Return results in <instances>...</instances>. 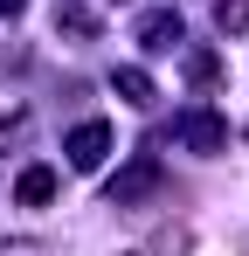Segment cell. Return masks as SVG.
Segmentation results:
<instances>
[{"instance_id": "8992f818", "label": "cell", "mask_w": 249, "mask_h": 256, "mask_svg": "<svg viewBox=\"0 0 249 256\" xmlns=\"http://www.w3.org/2000/svg\"><path fill=\"white\" fill-rule=\"evenodd\" d=\"M111 84H118V97H124V104H138V111H146V104H152V97H160V90H152V76H146V70H118V76H111Z\"/></svg>"}, {"instance_id": "5b68a950", "label": "cell", "mask_w": 249, "mask_h": 256, "mask_svg": "<svg viewBox=\"0 0 249 256\" xmlns=\"http://www.w3.org/2000/svg\"><path fill=\"white\" fill-rule=\"evenodd\" d=\"M138 42L152 48V56L173 48V42H180V14H146V21H138Z\"/></svg>"}, {"instance_id": "7a4b0ae2", "label": "cell", "mask_w": 249, "mask_h": 256, "mask_svg": "<svg viewBox=\"0 0 249 256\" xmlns=\"http://www.w3.org/2000/svg\"><path fill=\"white\" fill-rule=\"evenodd\" d=\"M152 187H160V160H152V152H138V160H132V166L111 180V208L138 201V194H152Z\"/></svg>"}, {"instance_id": "3957f363", "label": "cell", "mask_w": 249, "mask_h": 256, "mask_svg": "<svg viewBox=\"0 0 249 256\" xmlns=\"http://www.w3.org/2000/svg\"><path fill=\"white\" fill-rule=\"evenodd\" d=\"M180 138H187L194 152H228V125H222L214 111H187V118H180Z\"/></svg>"}, {"instance_id": "6da1fadb", "label": "cell", "mask_w": 249, "mask_h": 256, "mask_svg": "<svg viewBox=\"0 0 249 256\" xmlns=\"http://www.w3.org/2000/svg\"><path fill=\"white\" fill-rule=\"evenodd\" d=\"M62 152H70V166H76V173H97V166H104V152H111V125H97V118L76 125L70 138H62Z\"/></svg>"}, {"instance_id": "ba28073f", "label": "cell", "mask_w": 249, "mask_h": 256, "mask_svg": "<svg viewBox=\"0 0 249 256\" xmlns=\"http://www.w3.org/2000/svg\"><path fill=\"white\" fill-rule=\"evenodd\" d=\"M56 21H62V28H70V35H97V14H90V7H62V14H56Z\"/></svg>"}, {"instance_id": "52a82bcc", "label": "cell", "mask_w": 249, "mask_h": 256, "mask_svg": "<svg viewBox=\"0 0 249 256\" xmlns=\"http://www.w3.org/2000/svg\"><path fill=\"white\" fill-rule=\"evenodd\" d=\"M214 21L228 35H249V0H214Z\"/></svg>"}, {"instance_id": "277c9868", "label": "cell", "mask_w": 249, "mask_h": 256, "mask_svg": "<svg viewBox=\"0 0 249 256\" xmlns=\"http://www.w3.org/2000/svg\"><path fill=\"white\" fill-rule=\"evenodd\" d=\"M14 201H21V208H48V201H56V173H48V166H28L21 180H14Z\"/></svg>"}, {"instance_id": "9c48e42d", "label": "cell", "mask_w": 249, "mask_h": 256, "mask_svg": "<svg viewBox=\"0 0 249 256\" xmlns=\"http://www.w3.org/2000/svg\"><path fill=\"white\" fill-rule=\"evenodd\" d=\"M187 76H194V84H214V76H222V62L201 48V56H187Z\"/></svg>"}]
</instances>
